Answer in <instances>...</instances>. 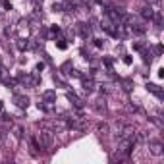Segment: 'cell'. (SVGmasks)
<instances>
[{
  "instance_id": "6da1fadb",
  "label": "cell",
  "mask_w": 164,
  "mask_h": 164,
  "mask_svg": "<svg viewBox=\"0 0 164 164\" xmlns=\"http://www.w3.org/2000/svg\"><path fill=\"white\" fill-rule=\"evenodd\" d=\"M116 131L120 137H133L135 139V130L131 124H124V122H118L116 124Z\"/></svg>"
},
{
  "instance_id": "7a4b0ae2",
  "label": "cell",
  "mask_w": 164,
  "mask_h": 164,
  "mask_svg": "<svg viewBox=\"0 0 164 164\" xmlns=\"http://www.w3.org/2000/svg\"><path fill=\"white\" fill-rule=\"evenodd\" d=\"M37 141H39L41 149H50L52 143H54V137H52L50 131H41V133L37 135Z\"/></svg>"
},
{
  "instance_id": "3957f363",
  "label": "cell",
  "mask_w": 164,
  "mask_h": 164,
  "mask_svg": "<svg viewBox=\"0 0 164 164\" xmlns=\"http://www.w3.org/2000/svg\"><path fill=\"white\" fill-rule=\"evenodd\" d=\"M149 149H151V153L154 156H162L164 154V147H162L160 141H151V143H149Z\"/></svg>"
},
{
  "instance_id": "277c9868",
  "label": "cell",
  "mask_w": 164,
  "mask_h": 164,
  "mask_svg": "<svg viewBox=\"0 0 164 164\" xmlns=\"http://www.w3.org/2000/svg\"><path fill=\"white\" fill-rule=\"evenodd\" d=\"M14 102H16V106H19V108H27V106H29V98L23 97V95H14Z\"/></svg>"
},
{
  "instance_id": "5b68a950",
  "label": "cell",
  "mask_w": 164,
  "mask_h": 164,
  "mask_svg": "<svg viewBox=\"0 0 164 164\" xmlns=\"http://www.w3.org/2000/svg\"><path fill=\"white\" fill-rule=\"evenodd\" d=\"M75 27H77V33H79L81 37H85V39H87L89 35H91V27H89L87 23H77Z\"/></svg>"
},
{
  "instance_id": "8992f818",
  "label": "cell",
  "mask_w": 164,
  "mask_h": 164,
  "mask_svg": "<svg viewBox=\"0 0 164 164\" xmlns=\"http://www.w3.org/2000/svg\"><path fill=\"white\" fill-rule=\"evenodd\" d=\"M141 16H143V19H149V21H151L153 16H154L153 6H143V8H141Z\"/></svg>"
},
{
  "instance_id": "52a82bcc",
  "label": "cell",
  "mask_w": 164,
  "mask_h": 164,
  "mask_svg": "<svg viewBox=\"0 0 164 164\" xmlns=\"http://www.w3.org/2000/svg\"><path fill=\"white\" fill-rule=\"evenodd\" d=\"M68 98L72 101V104L75 106V108H83V101H81V98L77 97V95H74V93H70V91H68Z\"/></svg>"
},
{
  "instance_id": "ba28073f",
  "label": "cell",
  "mask_w": 164,
  "mask_h": 164,
  "mask_svg": "<svg viewBox=\"0 0 164 164\" xmlns=\"http://www.w3.org/2000/svg\"><path fill=\"white\" fill-rule=\"evenodd\" d=\"M147 91H151V93H154L158 98H162V89L158 87V85H154V83H147Z\"/></svg>"
},
{
  "instance_id": "9c48e42d",
  "label": "cell",
  "mask_w": 164,
  "mask_h": 164,
  "mask_svg": "<svg viewBox=\"0 0 164 164\" xmlns=\"http://www.w3.org/2000/svg\"><path fill=\"white\" fill-rule=\"evenodd\" d=\"M56 101V93L54 91H45L42 93V102H54Z\"/></svg>"
},
{
  "instance_id": "30bf717a",
  "label": "cell",
  "mask_w": 164,
  "mask_h": 164,
  "mask_svg": "<svg viewBox=\"0 0 164 164\" xmlns=\"http://www.w3.org/2000/svg\"><path fill=\"white\" fill-rule=\"evenodd\" d=\"M83 89L87 91V93H91L93 89H95V83H93L91 77H83Z\"/></svg>"
},
{
  "instance_id": "8fae6325",
  "label": "cell",
  "mask_w": 164,
  "mask_h": 164,
  "mask_svg": "<svg viewBox=\"0 0 164 164\" xmlns=\"http://www.w3.org/2000/svg\"><path fill=\"white\" fill-rule=\"evenodd\" d=\"M131 31H133L135 35H143V33H145V27L141 25V23H131Z\"/></svg>"
},
{
  "instance_id": "7c38bea8",
  "label": "cell",
  "mask_w": 164,
  "mask_h": 164,
  "mask_svg": "<svg viewBox=\"0 0 164 164\" xmlns=\"http://www.w3.org/2000/svg\"><path fill=\"white\" fill-rule=\"evenodd\" d=\"M98 135H101V137H106V135H108V124H98Z\"/></svg>"
},
{
  "instance_id": "4fadbf2b",
  "label": "cell",
  "mask_w": 164,
  "mask_h": 164,
  "mask_svg": "<svg viewBox=\"0 0 164 164\" xmlns=\"http://www.w3.org/2000/svg\"><path fill=\"white\" fill-rule=\"evenodd\" d=\"M122 89H124L126 93H130V91L133 89V81H131V79H122Z\"/></svg>"
},
{
  "instance_id": "5bb4252c",
  "label": "cell",
  "mask_w": 164,
  "mask_h": 164,
  "mask_svg": "<svg viewBox=\"0 0 164 164\" xmlns=\"http://www.w3.org/2000/svg\"><path fill=\"white\" fill-rule=\"evenodd\" d=\"M95 108H97L98 112L106 108V102H104V98H98V101H97V104H95Z\"/></svg>"
},
{
  "instance_id": "9a60e30c",
  "label": "cell",
  "mask_w": 164,
  "mask_h": 164,
  "mask_svg": "<svg viewBox=\"0 0 164 164\" xmlns=\"http://www.w3.org/2000/svg\"><path fill=\"white\" fill-rule=\"evenodd\" d=\"M14 133H16L18 139H21V137H23V127H21V126H16V127H14Z\"/></svg>"
},
{
  "instance_id": "2e32d148",
  "label": "cell",
  "mask_w": 164,
  "mask_h": 164,
  "mask_svg": "<svg viewBox=\"0 0 164 164\" xmlns=\"http://www.w3.org/2000/svg\"><path fill=\"white\" fill-rule=\"evenodd\" d=\"M72 70H74V68H72V64H70V62H66V64L62 66V72H64V74H70V75H72Z\"/></svg>"
},
{
  "instance_id": "e0dca14e",
  "label": "cell",
  "mask_w": 164,
  "mask_h": 164,
  "mask_svg": "<svg viewBox=\"0 0 164 164\" xmlns=\"http://www.w3.org/2000/svg\"><path fill=\"white\" fill-rule=\"evenodd\" d=\"M143 60H145V62H151V60H153V56H151V52H147V50H143Z\"/></svg>"
},
{
  "instance_id": "ac0fdd59",
  "label": "cell",
  "mask_w": 164,
  "mask_h": 164,
  "mask_svg": "<svg viewBox=\"0 0 164 164\" xmlns=\"http://www.w3.org/2000/svg\"><path fill=\"white\" fill-rule=\"evenodd\" d=\"M56 45H58V48H66L68 45H66V41L64 39H58V42H56Z\"/></svg>"
},
{
  "instance_id": "d6986e66",
  "label": "cell",
  "mask_w": 164,
  "mask_h": 164,
  "mask_svg": "<svg viewBox=\"0 0 164 164\" xmlns=\"http://www.w3.org/2000/svg\"><path fill=\"white\" fill-rule=\"evenodd\" d=\"M62 8H64L62 4H56V2L52 4V10H54V12H62Z\"/></svg>"
},
{
  "instance_id": "ffe728a7",
  "label": "cell",
  "mask_w": 164,
  "mask_h": 164,
  "mask_svg": "<svg viewBox=\"0 0 164 164\" xmlns=\"http://www.w3.org/2000/svg\"><path fill=\"white\" fill-rule=\"evenodd\" d=\"M25 46H27V41H18V48H21V50H23Z\"/></svg>"
},
{
  "instance_id": "44dd1931",
  "label": "cell",
  "mask_w": 164,
  "mask_h": 164,
  "mask_svg": "<svg viewBox=\"0 0 164 164\" xmlns=\"http://www.w3.org/2000/svg\"><path fill=\"white\" fill-rule=\"evenodd\" d=\"M6 139V130H0V141Z\"/></svg>"
},
{
  "instance_id": "7402d4cb",
  "label": "cell",
  "mask_w": 164,
  "mask_h": 164,
  "mask_svg": "<svg viewBox=\"0 0 164 164\" xmlns=\"http://www.w3.org/2000/svg\"><path fill=\"white\" fill-rule=\"evenodd\" d=\"M102 45H104V42L101 39H95V46H102Z\"/></svg>"
},
{
  "instance_id": "603a6c76",
  "label": "cell",
  "mask_w": 164,
  "mask_h": 164,
  "mask_svg": "<svg viewBox=\"0 0 164 164\" xmlns=\"http://www.w3.org/2000/svg\"><path fill=\"white\" fill-rule=\"evenodd\" d=\"M154 52H156V54H160V52H162V46H160V45H158V46H154Z\"/></svg>"
},
{
  "instance_id": "cb8c5ba5",
  "label": "cell",
  "mask_w": 164,
  "mask_h": 164,
  "mask_svg": "<svg viewBox=\"0 0 164 164\" xmlns=\"http://www.w3.org/2000/svg\"><path fill=\"white\" fill-rule=\"evenodd\" d=\"M101 93H108V85H102V87H101Z\"/></svg>"
},
{
  "instance_id": "d4e9b609",
  "label": "cell",
  "mask_w": 164,
  "mask_h": 164,
  "mask_svg": "<svg viewBox=\"0 0 164 164\" xmlns=\"http://www.w3.org/2000/svg\"><path fill=\"white\" fill-rule=\"evenodd\" d=\"M0 110H2V102H0Z\"/></svg>"
},
{
  "instance_id": "484cf974",
  "label": "cell",
  "mask_w": 164,
  "mask_h": 164,
  "mask_svg": "<svg viewBox=\"0 0 164 164\" xmlns=\"http://www.w3.org/2000/svg\"><path fill=\"white\" fill-rule=\"evenodd\" d=\"M97 2H102V0H97Z\"/></svg>"
}]
</instances>
